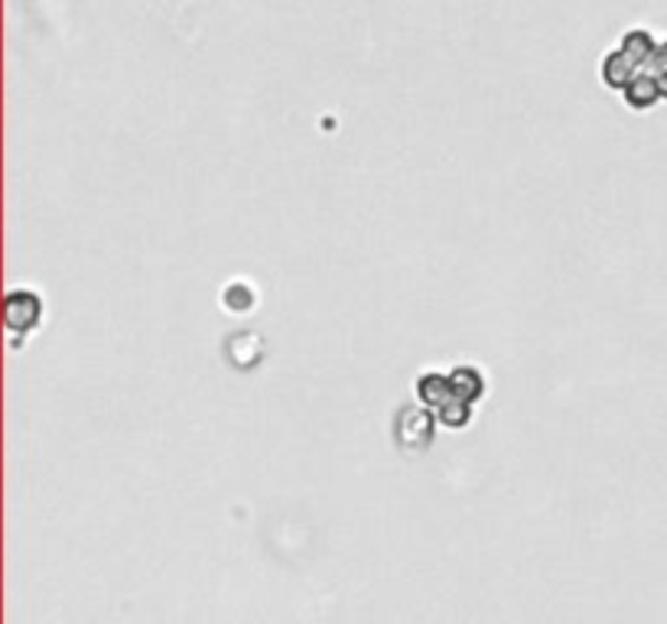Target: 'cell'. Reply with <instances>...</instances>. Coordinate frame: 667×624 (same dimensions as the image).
I'll return each mask as SVG.
<instances>
[{"mask_svg": "<svg viewBox=\"0 0 667 624\" xmlns=\"http://www.w3.org/2000/svg\"><path fill=\"white\" fill-rule=\"evenodd\" d=\"M638 63L628 56V53H622V50H615V53H609L605 59H602V66H599V75H602V81L609 85V88H628V81L638 75Z\"/></svg>", "mask_w": 667, "mask_h": 624, "instance_id": "cell-1", "label": "cell"}, {"mask_svg": "<svg viewBox=\"0 0 667 624\" xmlns=\"http://www.w3.org/2000/svg\"><path fill=\"white\" fill-rule=\"evenodd\" d=\"M622 53H628L638 66H645L648 59H655L658 46H655V40L648 36V30H632V33L622 36Z\"/></svg>", "mask_w": 667, "mask_h": 624, "instance_id": "cell-3", "label": "cell"}, {"mask_svg": "<svg viewBox=\"0 0 667 624\" xmlns=\"http://www.w3.org/2000/svg\"><path fill=\"white\" fill-rule=\"evenodd\" d=\"M661 95V88H658V78H652V75H635L632 81H628V88H625V98H628V105L632 108H648V105H655V98Z\"/></svg>", "mask_w": 667, "mask_h": 624, "instance_id": "cell-2", "label": "cell"}, {"mask_svg": "<svg viewBox=\"0 0 667 624\" xmlns=\"http://www.w3.org/2000/svg\"><path fill=\"white\" fill-rule=\"evenodd\" d=\"M655 78H658V88H661V95H665V98H667V69L658 72Z\"/></svg>", "mask_w": 667, "mask_h": 624, "instance_id": "cell-8", "label": "cell"}, {"mask_svg": "<svg viewBox=\"0 0 667 624\" xmlns=\"http://www.w3.org/2000/svg\"><path fill=\"white\" fill-rule=\"evenodd\" d=\"M420 397H424V404H430V407H444L446 401L452 397V384H449V377L427 374V377L420 381Z\"/></svg>", "mask_w": 667, "mask_h": 624, "instance_id": "cell-5", "label": "cell"}, {"mask_svg": "<svg viewBox=\"0 0 667 624\" xmlns=\"http://www.w3.org/2000/svg\"><path fill=\"white\" fill-rule=\"evenodd\" d=\"M655 66H658V72L667 69V43L665 46H658V53H655Z\"/></svg>", "mask_w": 667, "mask_h": 624, "instance_id": "cell-7", "label": "cell"}, {"mask_svg": "<svg viewBox=\"0 0 667 624\" xmlns=\"http://www.w3.org/2000/svg\"><path fill=\"white\" fill-rule=\"evenodd\" d=\"M440 419L446 426H462L469 419V401L462 397H449L444 407H440Z\"/></svg>", "mask_w": 667, "mask_h": 624, "instance_id": "cell-6", "label": "cell"}, {"mask_svg": "<svg viewBox=\"0 0 667 624\" xmlns=\"http://www.w3.org/2000/svg\"><path fill=\"white\" fill-rule=\"evenodd\" d=\"M449 384H452V397H462V401H475L482 394V377L475 368H456L449 374Z\"/></svg>", "mask_w": 667, "mask_h": 624, "instance_id": "cell-4", "label": "cell"}]
</instances>
